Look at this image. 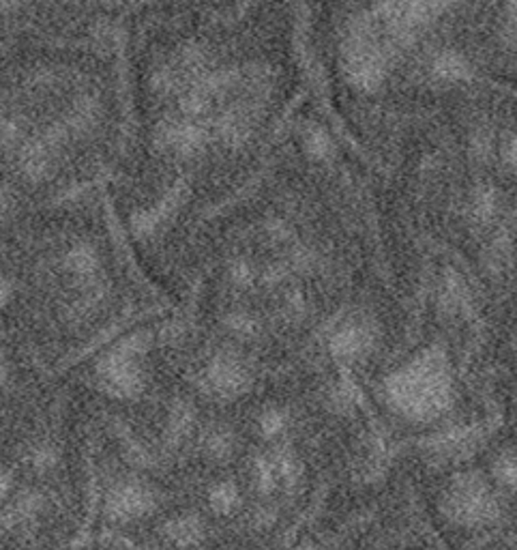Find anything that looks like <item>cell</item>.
I'll list each match as a JSON object with an SVG mask.
<instances>
[{
  "instance_id": "6da1fadb",
  "label": "cell",
  "mask_w": 517,
  "mask_h": 550,
  "mask_svg": "<svg viewBox=\"0 0 517 550\" xmlns=\"http://www.w3.org/2000/svg\"><path fill=\"white\" fill-rule=\"evenodd\" d=\"M118 37L0 50V211L101 190L125 138Z\"/></svg>"
},
{
  "instance_id": "7a4b0ae2",
  "label": "cell",
  "mask_w": 517,
  "mask_h": 550,
  "mask_svg": "<svg viewBox=\"0 0 517 550\" xmlns=\"http://www.w3.org/2000/svg\"><path fill=\"white\" fill-rule=\"evenodd\" d=\"M153 507L150 492L140 484H123L109 495L108 512L117 521H132L140 518Z\"/></svg>"
},
{
  "instance_id": "3957f363",
  "label": "cell",
  "mask_w": 517,
  "mask_h": 550,
  "mask_svg": "<svg viewBox=\"0 0 517 550\" xmlns=\"http://www.w3.org/2000/svg\"><path fill=\"white\" fill-rule=\"evenodd\" d=\"M198 529H196V522L191 521H176L174 525H170V536L174 539H179V542L187 544L191 542L193 538H196Z\"/></svg>"
},
{
  "instance_id": "277c9868",
  "label": "cell",
  "mask_w": 517,
  "mask_h": 550,
  "mask_svg": "<svg viewBox=\"0 0 517 550\" xmlns=\"http://www.w3.org/2000/svg\"><path fill=\"white\" fill-rule=\"evenodd\" d=\"M54 452H52L50 447H39V449H35V454H33V463H35V467L36 469H50V467H54Z\"/></svg>"
},
{
  "instance_id": "5b68a950",
  "label": "cell",
  "mask_w": 517,
  "mask_h": 550,
  "mask_svg": "<svg viewBox=\"0 0 517 550\" xmlns=\"http://www.w3.org/2000/svg\"><path fill=\"white\" fill-rule=\"evenodd\" d=\"M9 488H12V475L7 473V469L0 467V499H4V497H7Z\"/></svg>"
}]
</instances>
